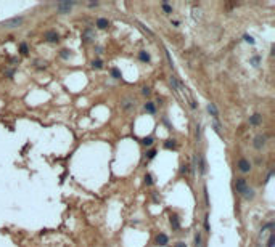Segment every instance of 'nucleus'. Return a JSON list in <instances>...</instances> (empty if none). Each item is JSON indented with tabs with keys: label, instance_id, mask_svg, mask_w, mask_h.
I'll return each mask as SVG.
<instances>
[{
	"label": "nucleus",
	"instance_id": "obj_1",
	"mask_svg": "<svg viewBox=\"0 0 275 247\" xmlns=\"http://www.w3.org/2000/svg\"><path fill=\"white\" fill-rule=\"evenodd\" d=\"M169 82H171V85L174 87V90L177 91V93H182L183 100H187V103L190 104V108H192V109H195V108H196V101H195L193 95L190 93V90H188L187 87H183L182 83H180L177 79H175L174 75H171V77H169Z\"/></svg>",
	"mask_w": 275,
	"mask_h": 247
},
{
	"label": "nucleus",
	"instance_id": "obj_2",
	"mask_svg": "<svg viewBox=\"0 0 275 247\" xmlns=\"http://www.w3.org/2000/svg\"><path fill=\"white\" fill-rule=\"evenodd\" d=\"M23 24V18L18 16V18H10V19H5L0 23V26L2 27H6V29H13V27H18Z\"/></svg>",
	"mask_w": 275,
	"mask_h": 247
},
{
	"label": "nucleus",
	"instance_id": "obj_3",
	"mask_svg": "<svg viewBox=\"0 0 275 247\" xmlns=\"http://www.w3.org/2000/svg\"><path fill=\"white\" fill-rule=\"evenodd\" d=\"M265 140H267L265 135H257L254 138V141H253V146H254L256 149H262V148L265 146Z\"/></svg>",
	"mask_w": 275,
	"mask_h": 247
},
{
	"label": "nucleus",
	"instance_id": "obj_4",
	"mask_svg": "<svg viewBox=\"0 0 275 247\" xmlns=\"http://www.w3.org/2000/svg\"><path fill=\"white\" fill-rule=\"evenodd\" d=\"M238 170L240 172H243V173H248L251 170V164H249V160H246V159H240L238 160Z\"/></svg>",
	"mask_w": 275,
	"mask_h": 247
},
{
	"label": "nucleus",
	"instance_id": "obj_5",
	"mask_svg": "<svg viewBox=\"0 0 275 247\" xmlns=\"http://www.w3.org/2000/svg\"><path fill=\"white\" fill-rule=\"evenodd\" d=\"M73 2H61V3H58L56 5V10H58L60 13H68L69 10L73 8Z\"/></svg>",
	"mask_w": 275,
	"mask_h": 247
},
{
	"label": "nucleus",
	"instance_id": "obj_6",
	"mask_svg": "<svg viewBox=\"0 0 275 247\" xmlns=\"http://www.w3.org/2000/svg\"><path fill=\"white\" fill-rule=\"evenodd\" d=\"M248 188V185H246V180L245 178H237V181H235V189L238 193H241L243 194V191Z\"/></svg>",
	"mask_w": 275,
	"mask_h": 247
},
{
	"label": "nucleus",
	"instance_id": "obj_7",
	"mask_svg": "<svg viewBox=\"0 0 275 247\" xmlns=\"http://www.w3.org/2000/svg\"><path fill=\"white\" fill-rule=\"evenodd\" d=\"M121 106L124 109H132V108H135V100L130 98V96H127V98H124V100L121 101Z\"/></svg>",
	"mask_w": 275,
	"mask_h": 247
},
{
	"label": "nucleus",
	"instance_id": "obj_8",
	"mask_svg": "<svg viewBox=\"0 0 275 247\" xmlns=\"http://www.w3.org/2000/svg\"><path fill=\"white\" fill-rule=\"evenodd\" d=\"M45 39H47V42H58V34L55 31H48V32H45Z\"/></svg>",
	"mask_w": 275,
	"mask_h": 247
},
{
	"label": "nucleus",
	"instance_id": "obj_9",
	"mask_svg": "<svg viewBox=\"0 0 275 247\" xmlns=\"http://www.w3.org/2000/svg\"><path fill=\"white\" fill-rule=\"evenodd\" d=\"M208 111H209V114L214 117V121H217V119H219V112H217L216 106H214L213 103H209V104H208Z\"/></svg>",
	"mask_w": 275,
	"mask_h": 247
},
{
	"label": "nucleus",
	"instance_id": "obj_10",
	"mask_svg": "<svg viewBox=\"0 0 275 247\" xmlns=\"http://www.w3.org/2000/svg\"><path fill=\"white\" fill-rule=\"evenodd\" d=\"M92 39H95V35H94V32H92L90 29H86L82 32V40L84 42H90Z\"/></svg>",
	"mask_w": 275,
	"mask_h": 247
},
{
	"label": "nucleus",
	"instance_id": "obj_11",
	"mask_svg": "<svg viewBox=\"0 0 275 247\" xmlns=\"http://www.w3.org/2000/svg\"><path fill=\"white\" fill-rule=\"evenodd\" d=\"M261 121H262V116L257 114V112H256V114H253V116L249 117V124H251V125H259Z\"/></svg>",
	"mask_w": 275,
	"mask_h": 247
},
{
	"label": "nucleus",
	"instance_id": "obj_12",
	"mask_svg": "<svg viewBox=\"0 0 275 247\" xmlns=\"http://www.w3.org/2000/svg\"><path fill=\"white\" fill-rule=\"evenodd\" d=\"M156 244L158 245H166L167 244V236L166 234H158L156 236Z\"/></svg>",
	"mask_w": 275,
	"mask_h": 247
},
{
	"label": "nucleus",
	"instance_id": "obj_13",
	"mask_svg": "<svg viewBox=\"0 0 275 247\" xmlns=\"http://www.w3.org/2000/svg\"><path fill=\"white\" fill-rule=\"evenodd\" d=\"M200 172H201V175H204L206 173V162H204V156L203 154H200Z\"/></svg>",
	"mask_w": 275,
	"mask_h": 247
},
{
	"label": "nucleus",
	"instance_id": "obj_14",
	"mask_svg": "<svg viewBox=\"0 0 275 247\" xmlns=\"http://www.w3.org/2000/svg\"><path fill=\"white\" fill-rule=\"evenodd\" d=\"M171 226H172L174 230H179V228H180L179 217H175V215H172V217H171Z\"/></svg>",
	"mask_w": 275,
	"mask_h": 247
},
{
	"label": "nucleus",
	"instance_id": "obj_15",
	"mask_svg": "<svg viewBox=\"0 0 275 247\" xmlns=\"http://www.w3.org/2000/svg\"><path fill=\"white\" fill-rule=\"evenodd\" d=\"M97 26L100 27V29H106V27L110 26V23H108V19H105V18H100L97 21Z\"/></svg>",
	"mask_w": 275,
	"mask_h": 247
},
{
	"label": "nucleus",
	"instance_id": "obj_16",
	"mask_svg": "<svg viewBox=\"0 0 275 247\" xmlns=\"http://www.w3.org/2000/svg\"><path fill=\"white\" fill-rule=\"evenodd\" d=\"M243 196H245V199H253V197H254V191L249 189V188H246L243 191Z\"/></svg>",
	"mask_w": 275,
	"mask_h": 247
},
{
	"label": "nucleus",
	"instance_id": "obj_17",
	"mask_svg": "<svg viewBox=\"0 0 275 247\" xmlns=\"http://www.w3.org/2000/svg\"><path fill=\"white\" fill-rule=\"evenodd\" d=\"M164 148H166V149H174V148H175V140H167L164 143Z\"/></svg>",
	"mask_w": 275,
	"mask_h": 247
},
{
	"label": "nucleus",
	"instance_id": "obj_18",
	"mask_svg": "<svg viewBox=\"0 0 275 247\" xmlns=\"http://www.w3.org/2000/svg\"><path fill=\"white\" fill-rule=\"evenodd\" d=\"M201 245H203V244H201V233L198 231V233L195 234V247H201Z\"/></svg>",
	"mask_w": 275,
	"mask_h": 247
},
{
	"label": "nucleus",
	"instance_id": "obj_19",
	"mask_svg": "<svg viewBox=\"0 0 275 247\" xmlns=\"http://www.w3.org/2000/svg\"><path fill=\"white\" fill-rule=\"evenodd\" d=\"M92 68H94V69H102V68H103V63H102L100 60H94V61H92Z\"/></svg>",
	"mask_w": 275,
	"mask_h": 247
},
{
	"label": "nucleus",
	"instance_id": "obj_20",
	"mask_svg": "<svg viewBox=\"0 0 275 247\" xmlns=\"http://www.w3.org/2000/svg\"><path fill=\"white\" fill-rule=\"evenodd\" d=\"M138 58L142 60V61H146V63H148V61H150V55H148L146 52H140V53H138Z\"/></svg>",
	"mask_w": 275,
	"mask_h": 247
},
{
	"label": "nucleus",
	"instance_id": "obj_21",
	"mask_svg": "<svg viewBox=\"0 0 275 247\" xmlns=\"http://www.w3.org/2000/svg\"><path fill=\"white\" fill-rule=\"evenodd\" d=\"M142 145H145V146H151V145H153V137H146V138H143V140H142Z\"/></svg>",
	"mask_w": 275,
	"mask_h": 247
},
{
	"label": "nucleus",
	"instance_id": "obj_22",
	"mask_svg": "<svg viewBox=\"0 0 275 247\" xmlns=\"http://www.w3.org/2000/svg\"><path fill=\"white\" fill-rule=\"evenodd\" d=\"M145 109H146L148 112H151V114H153L154 111H156V108H154V104H153V103H146V104H145Z\"/></svg>",
	"mask_w": 275,
	"mask_h": 247
},
{
	"label": "nucleus",
	"instance_id": "obj_23",
	"mask_svg": "<svg viewBox=\"0 0 275 247\" xmlns=\"http://www.w3.org/2000/svg\"><path fill=\"white\" fill-rule=\"evenodd\" d=\"M145 185H146V186H151V185H153V178H151L150 173L145 175Z\"/></svg>",
	"mask_w": 275,
	"mask_h": 247
},
{
	"label": "nucleus",
	"instance_id": "obj_24",
	"mask_svg": "<svg viewBox=\"0 0 275 247\" xmlns=\"http://www.w3.org/2000/svg\"><path fill=\"white\" fill-rule=\"evenodd\" d=\"M111 74H113V77H114V79H121V72H119V69L113 68V69H111Z\"/></svg>",
	"mask_w": 275,
	"mask_h": 247
},
{
	"label": "nucleus",
	"instance_id": "obj_25",
	"mask_svg": "<svg viewBox=\"0 0 275 247\" xmlns=\"http://www.w3.org/2000/svg\"><path fill=\"white\" fill-rule=\"evenodd\" d=\"M19 50H21V55H27V45H26V44H21V45H19Z\"/></svg>",
	"mask_w": 275,
	"mask_h": 247
},
{
	"label": "nucleus",
	"instance_id": "obj_26",
	"mask_svg": "<svg viewBox=\"0 0 275 247\" xmlns=\"http://www.w3.org/2000/svg\"><path fill=\"white\" fill-rule=\"evenodd\" d=\"M161 6H163V10H164L166 13H172V6H169V5H167L166 2H164L163 5H161Z\"/></svg>",
	"mask_w": 275,
	"mask_h": 247
},
{
	"label": "nucleus",
	"instance_id": "obj_27",
	"mask_svg": "<svg viewBox=\"0 0 275 247\" xmlns=\"http://www.w3.org/2000/svg\"><path fill=\"white\" fill-rule=\"evenodd\" d=\"M154 156H156V151H154V149H150V151L146 152V157H148V159H153Z\"/></svg>",
	"mask_w": 275,
	"mask_h": 247
},
{
	"label": "nucleus",
	"instance_id": "obj_28",
	"mask_svg": "<svg viewBox=\"0 0 275 247\" xmlns=\"http://www.w3.org/2000/svg\"><path fill=\"white\" fill-rule=\"evenodd\" d=\"M214 130L221 135V124H219V121H214Z\"/></svg>",
	"mask_w": 275,
	"mask_h": 247
},
{
	"label": "nucleus",
	"instance_id": "obj_29",
	"mask_svg": "<svg viewBox=\"0 0 275 247\" xmlns=\"http://www.w3.org/2000/svg\"><path fill=\"white\" fill-rule=\"evenodd\" d=\"M142 93H143L145 96H150V95H151V90L148 88V87H143V88H142Z\"/></svg>",
	"mask_w": 275,
	"mask_h": 247
},
{
	"label": "nucleus",
	"instance_id": "obj_30",
	"mask_svg": "<svg viewBox=\"0 0 275 247\" xmlns=\"http://www.w3.org/2000/svg\"><path fill=\"white\" fill-rule=\"evenodd\" d=\"M204 228H206V231H209V215L204 217Z\"/></svg>",
	"mask_w": 275,
	"mask_h": 247
},
{
	"label": "nucleus",
	"instance_id": "obj_31",
	"mask_svg": "<svg viewBox=\"0 0 275 247\" xmlns=\"http://www.w3.org/2000/svg\"><path fill=\"white\" fill-rule=\"evenodd\" d=\"M60 55H61V58H69V55H71V53H69V50H61Z\"/></svg>",
	"mask_w": 275,
	"mask_h": 247
},
{
	"label": "nucleus",
	"instance_id": "obj_32",
	"mask_svg": "<svg viewBox=\"0 0 275 247\" xmlns=\"http://www.w3.org/2000/svg\"><path fill=\"white\" fill-rule=\"evenodd\" d=\"M245 40H246V42H249V44H254V39H253L251 35H245Z\"/></svg>",
	"mask_w": 275,
	"mask_h": 247
},
{
	"label": "nucleus",
	"instance_id": "obj_33",
	"mask_svg": "<svg viewBox=\"0 0 275 247\" xmlns=\"http://www.w3.org/2000/svg\"><path fill=\"white\" fill-rule=\"evenodd\" d=\"M180 170H182V173H188V165H187V164H183Z\"/></svg>",
	"mask_w": 275,
	"mask_h": 247
},
{
	"label": "nucleus",
	"instance_id": "obj_34",
	"mask_svg": "<svg viewBox=\"0 0 275 247\" xmlns=\"http://www.w3.org/2000/svg\"><path fill=\"white\" fill-rule=\"evenodd\" d=\"M175 247H187V244L185 242H177V244H175Z\"/></svg>",
	"mask_w": 275,
	"mask_h": 247
},
{
	"label": "nucleus",
	"instance_id": "obj_35",
	"mask_svg": "<svg viewBox=\"0 0 275 247\" xmlns=\"http://www.w3.org/2000/svg\"><path fill=\"white\" fill-rule=\"evenodd\" d=\"M201 247H204V244H203V245H201Z\"/></svg>",
	"mask_w": 275,
	"mask_h": 247
}]
</instances>
